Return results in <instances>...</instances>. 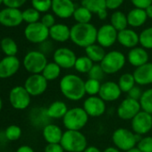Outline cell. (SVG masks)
<instances>
[{"label":"cell","mask_w":152,"mask_h":152,"mask_svg":"<svg viewBox=\"0 0 152 152\" xmlns=\"http://www.w3.org/2000/svg\"><path fill=\"white\" fill-rule=\"evenodd\" d=\"M31 4L34 9L39 13H45L51 8L52 0H31Z\"/></svg>","instance_id":"43"},{"label":"cell","mask_w":152,"mask_h":152,"mask_svg":"<svg viewBox=\"0 0 152 152\" xmlns=\"http://www.w3.org/2000/svg\"><path fill=\"white\" fill-rule=\"evenodd\" d=\"M77 59L75 53L68 48H59L53 53V60L62 69L69 70L74 68Z\"/></svg>","instance_id":"14"},{"label":"cell","mask_w":152,"mask_h":152,"mask_svg":"<svg viewBox=\"0 0 152 152\" xmlns=\"http://www.w3.org/2000/svg\"><path fill=\"white\" fill-rule=\"evenodd\" d=\"M145 12H146V15H147L148 18L152 19V5H150L149 7H148L145 9Z\"/></svg>","instance_id":"55"},{"label":"cell","mask_w":152,"mask_h":152,"mask_svg":"<svg viewBox=\"0 0 152 152\" xmlns=\"http://www.w3.org/2000/svg\"><path fill=\"white\" fill-rule=\"evenodd\" d=\"M49 37L56 42H65L71 38V28L63 23H56L49 29Z\"/></svg>","instance_id":"25"},{"label":"cell","mask_w":152,"mask_h":152,"mask_svg":"<svg viewBox=\"0 0 152 152\" xmlns=\"http://www.w3.org/2000/svg\"><path fill=\"white\" fill-rule=\"evenodd\" d=\"M0 48L6 56H16L18 53V46L16 42L9 37L4 38L0 42Z\"/></svg>","instance_id":"32"},{"label":"cell","mask_w":152,"mask_h":152,"mask_svg":"<svg viewBox=\"0 0 152 152\" xmlns=\"http://www.w3.org/2000/svg\"><path fill=\"white\" fill-rule=\"evenodd\" d=\"M105 75L106 73L104 70L102 69L100 64H94V65L92 66V68L88 73V77L90 79H94V80H98L101 82V80L104 79Z\"/></svg>","instance_id":"42"},{"label":"cell","mask_w":152,"mask_h":152,"mask_svg":"<svg viewBox=\"0 0 152 152\" xmlns=\"http://www.w3.org/2000/svg\"><path fill=\"white\" fill-rule=\"evenodd\" d=\"M117 84L119 88L121 89L122 92H124V93H128L135 85H137L133 74L130 72L123 73L118 79Z\"/></svg>","instance_id":"31"},{"label":"cell","mask_w":152,"mask_h":152,"mask_svg":"<svg viewBox=\"0 0 152 152\" xmlns=\"http://www.w3.org/2000/svg\"><path fill=\"white\" fill-rule=\"evenodd\" d=\"M124 0H106L107 8L109 10H115L122 6Z\"/></svg>","instance_id":"49"},{"label":"cell","mask_w":152,"mask_h":152,"mask_svg":"<svg viewBox=\"0 0 152 152\" xmlns=\"http://www.w3.org/2000/svg\"><path fill=\"white\" fill-rule=\"evenodd\" d=\"M101 82L94 79L88 78L85 81V92L88 96H99L100 88H101Z\"/></svg>","instance_id":"38"},{"label":"cell","mask_w":152,"mask_h":152,"mask_svg":"<svg viewBox=\"0 0 152 152\" xmlns=\"http://www.w3.org/2000/svg\"><path fill=\"white\" fill-rule=\"evenodd\" d=\"M94 65V63L87 56H82L76 59L75 64H74V70L80 73H89L92 66Z\"/></svg>","instance_id":"33"},{"label":"cell","mask_w":152,"mask_h":152,"mask_svg":"<svg viewBox=\"0 0 152 152\" xmlns=\"http://www.w3.org/2000/svg\"><path fill=\"white\" fill-rule=\"evenodd\" d=\"M23 22V12L19 9L7 7L0 11V23L6 27H16Z\"/></svg>","instance_id":"17"},{"label":"cell","mask_w":152,"mask_h":152,"mask_svg":"<svg viewBox=\"0 0 152 152\" xmlns=\"http://www.w3.org/2000/svg\"><path fill=\"white\" fill-rule=\"evenodd\" d=\"M26 39L33 44H41L48 40L49 37V29L41 22L28 24L24 30Z\"/></svg>","instance_id":"9"},{"label":"cell","mask_w":152,"mask_h":152,"mask_svg":"<svg viewBox=\"0 0 152 152\" xmlns=\"http://www.w3.org/2000/svg\"><path fill=\"white\" fill-rule=\"evenodd\" d=\"M110 24L117 31H121L123 30L127 29V26H128L127 15H125L123 12H120V11L114 12L110 18Z\"/></svg>","instance_id":"30"},{"label":"cell","mask_w":152,"mask_h":152,"mask_svg":"<svg viewBox=\"0 0 152 152\" xmlns=\"http://www.w3.org/2000/svg\"><path fill=\"white\" fill-rule=\"evenodd\" d=\"M85 54L94 64H100L107 53L104 48L95 43L85 48Z\"/></svg>","instance_id":"28"},{"label":"cell","mask_w":152,"mask_h":152,"mask_svg":"<svg viewBox=\"0 0 152 152\" xmlns=\"http://www.w3.org/2000/svg\"><path fill=\"white\" fill-rule=\"evenodd\" d=\"M48 63V58L45 54L39 50H31L24 56L23 66L30 74H39L42 73Z\"/></svg>","instance_id":"6"},{"label":"cell","mask_w":152,"mask_h":152,"mask_svg":"<svg viewBox=\"0 0 152 152\" xmlns=\"http://www.w3.org/2000/svg\"><path fill=\"white\" fill-rule=\"evenodd\" d=\"M48 82L39 74H30L24 82V88L31 97H39L44 94L48 89Z\"/></svg>","instance_id":"10"},{"label":"cell","mask_w":152,"mask_h":152,"mask_svg":"<svg viewBox=\"0 0 152 152\" xmlns=\"http://www.w3.org/2000/svg\"><path fill=\"white\" fill-rule=\"evenodd\" d=\"M83 108L89 117H100L107 110L106 102L99 96H88L83 101Z\"/></svg>","instance_id":"13"},{"label":"cell","mask_w":152,"mask_h":152,"mask_svg":"<svg viewBox=\"0 0 152 152\" xmlns=\"http://www.w3.org/2000/svg\"><path fill=\"white\" fill-rule=\"evenodd\" d=\"M140 111L141 107L140 101L127 97L117 107L116 114L120 119L124 121H131Z\"/></svg>","instance_id":"12"},{"label":"cell","mask_w":152,"mask_h":152,"mask_svg":"<svg viewBox=\"0 0 152 152\" xmlns=\"http://www.w3.org/2000/svg\"><path fill=\"white\" fill-rule=\"evenodd\" d=\"M2 3H4V0H0V5H1Z\"/></svg>","instance_id":"58"},{"label":"cell","mask_w":152,"mask_h":152,"mask_svg":"<svg viewBox=\"0 0 152 152\" xmlns=\"http://www.w3.org/2000/svg\"><path fill=\"white\" fill-rule=\"evenodd\" d=\"M2 108H3V100L1 98H0V112H1Z\"/></svg>","instance_id":"57"},{"label":"cell","mask_w":152,"mask_h":152,"mask_svg":"<svg viewBox=\"0 0 152 152\" xmlns=\"http://www.w3.org/2000/svg\"><path fill=\"white\" fill-rule=\"evenodd\" d=\"M102 152H122L121 150H119L117 148H115V146H111V147H107Z\"/></svg>","instance_id":"54"},{"label":"cell","mask_w":152,"mask_h":152,"mask_svg":"<svg viewBox=\"0 0 152 152\" xmlns=\"http://www.w3.org/2000/svg\"><path fill=\"white\" fill-rule=\"evenodd\" d=\"M132 74L137 85L147 86L152 84V63L148 62L140 67L135 68Z\"/></svg>","instance_id":"21"},{"label":"cell","mask_w":152,"mask_h":152,"mask_svg":"<svg viewBox=\"0 0 152 152\" xmlns=\"http://www.w3.org/2000/svg\"><path fill=\"white\" fill-rule=\"evenodd\" d=\"M89 118V115L83 107H75L69 108L62 120L66 130L81 131L87 125Z\"/></svg>","instance_id":"5"},{"label":"cell","mask_w":152,"mask_h":152,"mask_svg":"<svg viewBox=\"0 0 152 152\" xmlns=\"http://www.w3.org/2000/svg\"><path fill=\"white\" fill-rule=\"evenodd\" d=\"M118 31L111 24H104L97 33V42L102 48H110L117 41Z\"/></svg>","instance_id":"15"},{"label":"cell","mask_w":152,"mask_h":152,"mask_svg":"<svg viewBox=\"0 0 152 152\" xmlns=\"http://www.w3.org/2000/svg\"><path fill=\"white\" fill-rule=\"evenodd\" d=\"M8 142L4 131H0V147H4Z\"/></svg>","instance_id":"51"},{"label":"cell","mask_w":152,"mask_h":152,"mask_svg":"<svg viewBox=\"0 0 152 152\" xmlns=\"http://www.w3.org/2000/svg\"><path fill=\"white\" fill-rule=\"evenodd\" d=\"M72 16L77 23H90L92 18V13L85 7H80L75 9Z\"/></svg>","instance_id":"36"},{"label":"cell","mask_w":152,"mask_h":152,"mask_svg":"<svg viewBox=\"0 0 152 152\" xmlns=\"http://www.w3.org/2000/svg\"><path fill=\"white\" fill-rule=\"evenodd\" d=\"M72 1H78V0H72Z\"/></svg>","instance_id":"59"},{"label":"cell","mask_w":152,"mask_h":152,"mask_svg":"<svg viewBox=\"0 0 152 152\" xmlns=\"http://www.w3.org/2000/svg\"><path fill=\"white\" fill-rule=\"evenodd\" d=\"M139 101L141 110L152 115V88L145 90Z\"/></svg>","instance_id":"35"},{"label":"cell","mask_w":152,"mask_h":152,"mask_svg":"<svg viewBox=\"0 0 152 152\" xmlns=\"http://www.w3.org/2000/svg\"><path fill=\"white\" fill-rule=\"evenodd\" d=\"M107 9H105V10H102V11H100L99 13H98L97 15H98V16H99V18L100 19V20H105V19H107Z\"/></svg>","instance_id":"53"},{"label":"cell","mask_w":152,"mask_h":152,"mask_svg":"<svg viewBox=\"0 0 152 152\" xmlns=\"http://www.w3.org/2000/svg\"><path fill=\"white\" fill-rule=\"evenodd\" d=\"M50 121L51 119L48 115L47 107H34L29 112V122L35 128L43 129L50 124Z\"/></svg>","instance_id":"18"},{"label":"cell","mask_w":152,"mask_h":152,"mask_svg":"<svg viewBox=\"0 0 152 152\" xmlns=\"http://www.w3.org/2000/svg\"><path fill=\"white\" fill-rule=\"evenodd\" d=\"M40 18V13L37 11L36 9L32 8H28L23 12V19L24 22L28 23L29 24L38 23Z\"/></svg>","instance_id":"40"},{"label":"cell","mask_w":152,"mask_h":152,"mask_svg":"<svg viewBox=\"0 0 152 152\" xmlns=\"http://www.w3.org/2000/svg\"><path fill=\"white\" fill-rule=\"evenodd\" d=\"M26 1L27 0H4V4L7 6V7L18 9L19 7L23 6Z\"/></svg>","instance_id":"46"},{"label":"cell","mask_w":152,"mask_h":152,"mask_svg":"<svg viewBox=\"0 0 152 152\" xmlns=\"http://www.w3.org/2000/svg\"><path fill=\"white\" fill-rule=\"evenodd\" d=\"M122 93L123 92L119 88L117 83L108 81L101 84L99 96L107 103V102H113L119 99Z\"/></svg>","instance_id":"20"},{"label":"cell","mask_w":152,"mask_h":152,"mask_svg":"<svg viewBox=\"0 0 152 152\" xmlns=\"http://www.w3.org/2000/svg\"><path fill=\"white\" fill-rule=\"evenodd\" d=\"M140 45L143 48L152 49V27L146 28L140 34Z\"/></svg>","instance_id":"37"},{"label":"cell","mask_w":152,"mask_h":152,"mask_svg":"<svg viewBox=\"0 0 152 152\" xmlns=\"http://www.w3.org/2000/svg\"><path fill=\"white\" fill-rule=\"evenodd\" d=\"M4 132H5V135L8 141L18 140L23 134L22 128L16 124H11V125L7 126Z\"/></svg>","instance_id":"39"},{"label":"cell","mask_w":152,"mask_h":152,"mask_svg":"<svg viewBox=\"0 0 152 152\" xmlns=\"http://www.w3.org/2000/svg\"><path fill=\"white\" fill-rule=\"evenodd\" d=\"M44 152H65L60 143L47 144L44 148Z\"/></svg>","instance_id":"48"},{"label":"cell","mask_w":152,"mask_h":152,"mask_svg":"<svg viewBox=\"0 0 152 152\" xmlns=\"http://www.w3.org/2000/svg\"><path fill=\"white\" fill-rule=\"evenodd\" d=\"M97 28L90 23H75L71 28L70 39L80 48H86L97 42Z\"/></svg>","instance_id":"2"},{"label":"cell","mask_w":152,"mask_h":152,"mask_svg":"<svg viewBox=\"0 0 152 152\" xmlns=\"http://www.w3.org/2000/svg\"><path fill=\"white\" fill-rule=\"evenodd\" d=\"M21 61L17 56H5L0 60V79H8L18 72Z\"/></svg>","instance_id":"16"},{"label":"cell","mask_w":152,"mask_h":152,"mask_svg":"<svg viewBox=\"0 0 152 152\" xmlns=\"http://www.w3.org/2000/svg\"><path fill=\"white\" fill-rule=\"evenodd\" d=\"M59 89L62 95L71 101H79L86 95L85 81L75 73L64 75L59 82Z\"/></svg>","instance_id":"1"},{"label":"cell","mask_w":152,"mask_h":152,"mask_svg":"<svg viewBox=\"0 0 152 152\" xmlns=\"http://www.w3.org/2000/svg\"><path fill=\"white\" fill-rule=\"evenodd\" d=\"M60 144L65 152H83L88 147L86 136L81 131L64 132Z\"/></svg>","instance_id":"3"},{"label":"cell","mask_w":152,"mask_h":152,"mask_svg":"<svg viewBox=\"0 0 152 152\" xmlns=\"http://www.w3.org/2000/svg\"><path fill=\"white\" fill-rule=\"evenodd\" d=\"M15 152H35V150L29 145H22L16 149Z\"/></svg>","instance_id":"50"},{"label":"cell","mask_w":152,"mask_h":152,"mask_svg":"<svg viewBox=\"0 0 152 152\" xmlns=\"http://www.w3.org/2000/svg\"><path fill=\"white\" fill-rule=\"evenodd\" d=\"M61 72L62 68L53 61L48 63L41 74L44 76L48 82H53L58 79V77L61 75Z\"/></svg>","instance_id":"29"},{"label":"cell","mask_w":152,"mask_h":152,"mask_svg":"<svg viewBox=\"0 0 152 152\" xmlns=\"http://www.w3.org/2000/svg\"><path fill=\"white\" fill-rule=\"evenodd\" d=\"M148 19L145 10L140 8H134L131 10L127 15L128 25L132 28H138L142 26Z\"/></svg>","instance_id":"27"},{"label":"cell","mask_w":152,"mask_h":152,"mask_svg":"<svg viewBox=\"0 0 152 152\" xmlns=\"http://www.w3.org/2000/svg\"><path fill=\"white\" fill-rule=\"evenodd\" d=\"M126 61V56L121 51L112 50L106 54L100 65L106 74L111 75L120 72L124 67Z\"/></svg>","instance_id":"7"},{"label":"cell","mask_w":152,"mask_h":152,"mask_svg":"<svg viewBox=\"0 0 152 152\" xmlns=\"http://www.w3.org/2000/svg\"><path fill=\"white\" fill-rule=\"evenodd\" d=\"M41 23L44 24L47 28L50 29L52 26H54L56 24V21H55L54 15H51V14H46L41 18Z\"/></svg>","instance_id":"45"},{"label":"cell","mask_w":152,"mask_h":152,"mask_svg":"<svg viewBox=\"0 0 152 152\" xmlns=\"http://www.w3.org/2000/svg\"><path fill=\"white\" fill-rule=\"evenodd\" d=\"M135 8L145 10L148 7L152 5V0H131Z\"/></svg>","instance_id":"47"},{"label":"cell","mask_w":152,"mask_h":152,"mask_svg":"<svg viewBox=\"0 0 152 152\" xmlns=\"http://www.w3.org/2000/svg\"><path fill=\"white\" fill-rule=\"evenodd\" d=\"M8 100L13 108L16 110H25L31 105V96L24 86H15L9 92Z\"/></svg>","instance_id":"8"},{"label":"cell","mask_w":152,"mask_h":152,"mask_svg":"<svg viewBox=\"0 0 152 152\" xmlns=\"http://www.w3.org/2000/svg\"><path fill=\"white\" fill-rule=\"evenodd\" d=\"M83 152H102V151L96 146H88Z\"/></svg>","instance_id":"52"},{"label":"cell","mask_w":152,"mask_h":152,"mask_svg":"<svg viewBox=\"0 0 152 152\" xmlns=\"http://www.w3.org/2000/svg\"><path fill=\"white\" fill-rule=\"evenodd\" d=\"M64 132L60 126L55 124H48L42 129V136L48 144L60 143Z\"/></svg>","instance_id":"24"},{"label":"cell","mask_w":152,"mask_h":152,"mask_svg":"<svg viewBox=\"0 0 152 152\" xmlns=\"http://www.w3.org/2000/svg\"><path fill=\"white\" fill-rule=\"evenodd\" d=\"M82 7L87 8L92 14H98L102 10L107 9L106 0H82Z\"/></svg>","instance_id":"34"},{"label":"cell","mask_w":152,"mask_h":152,"mask_svg":"<svg viewBox=\"0 0 152 152\" xmlns=\"http://www.w3.org/2000/svg\"><path fill=\"white\" fill-rule=\"evenodd\" d=\"M69 110L65 102L62 100H56L52 102L48 107V115L50 119H63L67 111Z\"/></svg>","instance_id":"26"},{"label":"cell","mask_w":152,"mask_h":152,"mask_svg":"<svg viewBox=\"0 0 152 152\" xmlns=\"http://www.w3.org/2000/svg\"><path fill=\"white\" fill-rule=\"evenodd\" d=\"M127 61L133 67H140L147 63H148V53L142 47H136L132 49L127 54Z\"/></svg>","instance_id":"22"},{"label":"cell","mask_w":152,"mask_h":152,"mask_svg":"<svg viewBox=\"0 0 152 152\" xmlns=\"http://www.w3.org/2000/svg\"><path fill=\"white\" fill-rule=\"evenodd\" d=\"M142 93L143 91H141L140 87H139V85H135L127 94H128V98L135 99V100H140Z\"/></svg>","instance_id":"44"},{"label":"cell","mask_w":152,"mask_h":152,"mask_svg":"<svg viewBox=\"0 0 152 152\" xmlns=\"http://www.w3.org/2000/svg\"><path fill=\"white\" fill-rule=\"evenodd\" d=\"M131 128L140 137L148 134L152 130V115L141 110L131 120Z\"/></svg>","instance_id":"11"},{"label":"cell","mask_w":152,"mask_h":152,"mask_svg":"<svg viewBox=\"0 0 152 152\" xmlns=\"http://www.w3.org/2000/svg\"><path fill=\"white\" fill-rule=\"evenodd\" d=\"M52 11L62 19H67L73 15L75 6L72 0H52Z\"/></svg>","instance_id":"19"},{"label":"cell","mask_w":152,"mask_h":152,"mask_svg":"<svg viewBox=\"0 0 152 152\" xmlns=\"http://www.w3.org/2000/svg\"><path fill=\"white\" fill-rule=\"evenodd\" d=\"M140 136L127 128H117L113 132L112 142L115 148L122 152H126L136 148Z\"/></svg>","instance_id":"4"},{"label":"cell","mask_w":152,"mask_h":152,"mask_svg":"<svg viewBox=\"0 0 152 152\" xmlns=\"http://www.w3.org/2000/svg\"><path fill=\"white\" fill-rule=\"evenodd\" d=\"M136 148L140 152H152V136L140 137Z\"/></svg>","instance_id":"41"},{"label":"cell","mask_w":152,"mask_h":152,"mask_svg":"<svg viewBox=\"0 0 152 152\" xmlns=\"http://www.w3.org/2000/svg\"><path fill=\"white\" fill-rule=\"evenodd\" d=\"M126 152H140L137 148H132V149H130V150H128V151H126Z\"/></svg>","instance_id":"56"},{"label":"cell","mask_w":152,"mask_h":152,"mask_svg":"<svg viewBox=\"0 0 152 152\" xmlns=\"http://www.w3.org/2000/svg\"><path fill=\"white\" fill-rule=\"evenodd\" d=\"M117 42L121 46L132 49L138 47V44H140L139 34L135 31L127 28L125 30L118 31Z\"/></svg>","instance_id":"23"}]
</instances>
